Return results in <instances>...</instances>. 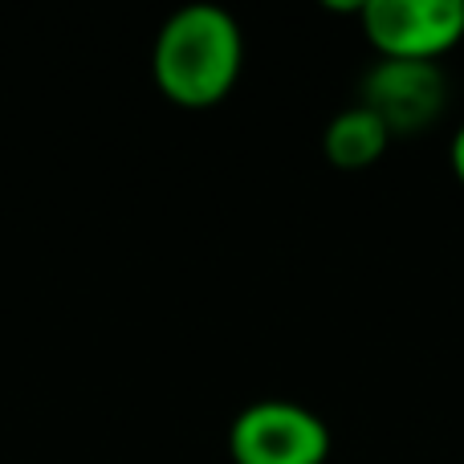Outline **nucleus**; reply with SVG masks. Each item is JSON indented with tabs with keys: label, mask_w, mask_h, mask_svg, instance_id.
I'll return each instance as SVG.
<instances>
[{
	"label": "nucleus",
	"mask_w": 464,
	"mask_h": 464,
	"mask_svg": "<svg viewBox=\"0 0 464 464\" xmlns=\"http://www.w3.org/2000/svg\"><path fill=\"white\" fill-rule=\"evenodd\" d=\"M449 73L440 62H387L379 57L359 86V106H367L392 139H416L432 130L449 111Z\"/></svg>",
	"instance_id": "obj_4"
},
{
	"label": "nucleus",
	"mask_w": 464,
	"mask_h": 464,
	"mask_svg": "<svg viewBox=\"0 0 464 464\" xmlns=\"http://www.w3.org/2000/svg\"><path fill=\"white\" fill-rule=\"evenodd\" d=\"M245 70V33L220 5L176 8L151 45V82L179 111H212L237 90Z\"/></svg>",
	"instance_id": "obj_1"
},
{
	"label": "nucleus",
	"mask_w": 464,
	"mask_h": 464,
	"mask_svg": "<svg viewBox=\"0 0 464 464\" xmlns=\"http://www.w3.org/2000/svg\"><path fill=\"white\" fill-rule=\"evenodd\" d=\"M330 424L294 400H256L228 424L232 464H326Z\"/></svg>",
	"instance_id": "obj_2"
},
{
	"label": "nucleus",
	"mask_w": 464,
	"mask_h": 464,
	"mask_svg": "<svg viewBox=\"0 0 464 464\" xmlns=\"http://www.w3.org/2000/svg\"><path fill=\"white\" fill-rule=\"evenodd\" d=\"M392 147V130L367 111V106H346L322 130V155L334 171H367Z\"/></svg>",
	"instance_id": "obj_5"
},
{
	"label": "nucleus",
	"mask_w": 464,
	"mask_h": 464,
	"mask_svg": "<svg viewBox=\"0 0 464 464\" xmlns=\"http://www.w3.org/2000/svg\"><path fill=\"white\" fill-rule=\"evenodd\" d=\"M362 37L387 62H440L464 41V0H367Z\"/></svg>",
	"instance_id": "obj_3"
},
{
	"label": "nucleus",
	"mask_w": 464,
	"mask_h": 464,
	"mask_svg": "<svg viewBox=\"0 0 464 464\" xmlns=\"http://www.w3.org/2000/svg\"><path fill=\"white\" fill-rule=\"evenodd\" d=\"M449 168H452V176H457L460 188H464V122H460V130L452 135V143H449Z\"/></svg>",
	"instance_id": "obj_6"
}]
</instances>
